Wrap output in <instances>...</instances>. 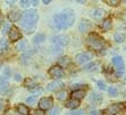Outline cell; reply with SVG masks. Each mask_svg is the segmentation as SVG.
<instances>
[{
  "mask_svg": "<svg viewBox=\"0 0 126 115\" xmlns=\"http://www.w3.org/2000/svg\"><path fill=\"white\" fill-rule=\"evenodd\" d=\"M75 21V14L72 9H65L59 14L53 15L52 17V25L53 29L57 31H62L70 27Z\"/></svg>",
  "mask_w": 126,
  "mask_h": 115,
  "instance_id": "cell-1",
  "label": "cell"
},
{
  "mask_svg": "<svg viewBox=\"0 0 126 115\" xmlns=\"http://www.w3.org/2000/svg\"><path fill=\"white\" fill-rule=\"evenodd\" d=\"M38 21H39L38 13L35 12L34 9H27V10H25V12L23 13L21 25H22V27L25 30V32H26L27 34H31L35 30Z\"/></svg>",
  "mask_w": 126,
  "mask_h": 115,
  "instance_id": "cell-2",
  "label": "cell"
},
{
  "mask_svg": "<svg viewBox=\"0 0 126 115\" xmlns=\"http://www.w3.org/2000/svg\"><path fill=\"white\" fill-rule=\"evenodd\" d=\"M86 44H88V47L90 49H92L94 51H98V53L103 51L106 49V47H107L105 39L101 38L98 34H95V33L89 34L88 38H86Z\"/></svg>",
  "mask_w": 126,
  "mask_h": 115,
  "instance_id": "cell-3",
  "label": "cell"
},
{
  "mask_svg": "<svg viewBox=\"0 0 126 115\" xmlns=\"http://www.w3.org/2000/svg\"><path fill=\"white\" fill-rule=\"evenodd\" d=\"M48 74H49L51 77H53V79H62V77L65 75V72L62 68V66H59V65H53V66H51V67L49 68Z\"/></svg>",
  "mask_w": 126,
  "mask_h": 115,
  "instance_id": "cell-4",
  "label": "cell"
},
{
  "mask_svg": "<svg viewBox=\"0 0 126 115\" xmlns=\"http://www.w3.org/2000/svg\"><path fill=\"white\" fill-rule=\"evenodd\" d=\"M52 42L58 44V46H60V47H64V46H67V44L69 43V37L65 36V34L56 36L52 38Z\"/></svg>",
  "mask_w": 126,
  "mask_h": 115,
  "instance_id": "cell-5",
  "label": "cell"
},
{
  "mask_svg": "<svg viewBox=\"0 0 126 115\" xmlns=\"http://www.w3.org/2000/svg\"><path fill=\"white\" fill-rule=\"evenodd\" d=\"M52 106V98L51 97H42L39 100V108L41 111H47Z\"/></svg>",
  "mask_w": 126,
  "mask_h": 115,
  "instance_id": "cell-6",
  "label": "cell"
},
{
  "mask_svg": "<svg viewBox=\"0 0 126 115\" xmlns=\"http://www.w3.org/2000/svg\"><path fill=\"white\" fill-rule=\"evenodd\" d=\"M92 59V55L91 54H88V53H81V54H77L75 56V60H76L77 64L79 65H83L85 63H88L89 60Z\"/></svg>",
  "mask_w": 126,
  "mask_h": 115,
  "instance_id": "cell-7",
  "label": "cell"
},
{
  "mask_svg": "<svg viewBox=\"0 0 126 115\" xmlns=\"http://www.w3.org/2000/svg\"><path fill=\"white\" fill-rule=\"evenodd\" d=\"M123 108V104H111L110 106L107 107L106 114L107 115H117Z\"/></svg>",
  "mask_w": 126,
  "mask_h": 115,
  "instance_id": "cell-8",
  "label": "cell"
},
{
  "mask_svg": "<svg viewBox=\"0 0 126 115\" xmlns=\"http://www.w3.org/2000/svg\"><path fill=\"white\" fill-rule=\"evenodd\" d=\"M22 37L21 32H19V30L17 29V27H10V31H9V40L12 42H15L17 41V40H19Z\"/></svg>",
  "mask_w": 126,
  "mask_h": 115,
  "instance_id": "cell-9",
  "label": "cell"
},
{
  "mask_svg": "<svg viewBox=\"0 0 126 115\" xmlns=\"http://www.w3.org/2000/svg\"><path fill=\"white\" fill-rule=\"evenodd\" d=\"M112 64H114V66L118 70V73H122L124 70V60L123 58L120 56H115L112 57Z\"/></svg>",
  "mask_w": 126,
  "mask_h": 115,
  "instance_id": "cell-10",
  "label": "cell"
},
{
  "mask_svg": "<svg viewBox=\"0 0 126 115\" xmlns=\"http://www.w3.org/2000/svg\"><path fill=\"white\" fill-rule=\"evenodd\" d=\"M91 29H92V24L90 23L89 21H82L81 23H79V31L81 33L88 32V31H90Z\"/></svg>",
  "mask_w": 126,
  "mask_h": 115,
  "instance_id": "cell-11",
  "label": "cell"
},
{
  "mask_svg": "<svg viewBox=\"0 0 126 115\" xmlns=\"http://www.w3.org/2000/svg\"><path fill=\"white\" fill-rule=\"evenodd\" d=\"M62 86H63L62 81H59V80H55V81H52V82L48 83L47 90L48 91H53V90H56L57 88H59V87H62Z\"/></svg>",
  "mask_w": 126,
  "mask_h": 115,
  "instance_id": "cell-12",
  "label": "cell"
},
{
  "mask_svg": "<svg viewBox=\"0 0 126 115\" xmlns=\"http://www.w3.org/2000/svg\"><path fill=\"white\" fill-rule=\"evenodd\" d=\"M85 97V91L83 89L81 90H74L72 92V98L73 99H76V100H79V99H82V98Z\"/></svg>",
  "mask_w": 126,
  "mask_h": 115,
  "instance_id": "cell-13",
  "label": "cell"
},
{
  "mask_svg": "<svg viewBox=\"0 0 126 115\" xmlns=\"http://www.w3.org/2000/svg\"><path fill=\"white\" fill-rule=\"evenodd\" d=\"M65 106L68 107V108H72V109H75L79 106V100H76V99H68L66 103H65Z\"/></svg>",
  "mask_w": 126,
  "mask_h": 115,
  "instance_id": "cell-14",
  "label": "cell"
},
{
  "mask_svg": "<svg viewBox=\"0 0 126 115\" xmlns=\"http://www.w3.org/2000/svg\"><path fill=\"white\" fill-rule=\"evenodd\" d=\"M16 111H17V112L19 113L21 115H29L30 114L29 107H27L26 105H24V104H19V105H17Z\"/></svg>",
  "mask_w": 126,
  "mask_h": 115,
  "instance_id": "cell-15",
  "label": "cell"
},
{
  "mask_svg": "<svg viewBox=\"0 0 126 115\" xmlns=\"http://www.w3.org/2000/svg\"><path fill=\"white\" fill-rule=\"evenodd\" d=\"M103 14H105V12H103L102 9H94L93 12L91 13V16L94 18V19L100 21V19L103 17Z\"/></svg>",
  "mask_w": 126,
  "mask_h": 115,
  "instance_id": "cell-16",
  "label": "cell"
},
{
  "mask_svg": "<svg viewBox=\"0 0 126 115\" xmlns=\"http://www.w3.org/2000/svg\"><path fill=\"white\" fill-rule=\"evenodd\" d=\"M110 27H111V19L110 18L103 19V22L101 23V30H102L103 32H106V31L110 30Z\"/></svg>",
  "mask_w": 126,
  "mask_h": 115,
  "instance_id": "cell-17",
  "label": "cell"
},
{
  "mask_svg": "<svg viewBox=\"0 0 126 115\" xmlns=\"http://www.w3.org/2000/svg\"><path fill=\"white\" fill-rule=\"evenodd\" d=\"M44 40H46V36H44L43 33H38V34L34 37V39H33V42H34L35 44H40V43H42Z\"/></svg>",
  "mask_w": 126,
  "mask_h": 115,
  "instance_id": "cell-18",
  "label": "cell"
},
{
  "mask_svg": "<svg viewBox=\"0 0 126 115\" xmlns=\"http://www.w3.org/2000/svg\"><path fill=\"white\" fill-rule=\"evenodd\" d=\"M8 17L12 22H17L19 19V17H21V14L18 12H10L8 14Z\"/></svg>",
  "mask_w": 126,
  "mask_h": 115,
  "instance_id": "cell-19",
  "label": "cell"
},
{
  "mask_svg": "<svg viewBox=\"0 0 126 115\" xmlns=\"http://www.w3.org/2000/svg\"><path fill=\"white\" fill-rule=\"evenodd\" d=\"M97 66H99V63L93 62V63H91V64L85 65L83 68H84L85 71H95V70H97Z\"/></svg>",
  "mask_w": 126,
  "mask_h": 115,
  "instance_id": "cell-20",
  "label": "cell"
},
{
  "mask_svg": "<svg viewBox=\"0 0 126 115\" xmlns=\"http://www.w3.org/2000/svg\"><path fill=\"white\" fill-rule=\"evenodd\" d=\"M67 91L66 90H62V91H58L56 94V97L57 99H59V100H65L66 98H67Z\"/></svg>",
  "mask_w": 126,
  "mask_h": 115,
  "instance_id": "cell-21",
  "label": "cell"
},
{
  "mask_svg": "<svg viewBox=\"0 0 126 115\" xmlns=\"http://www.w3.org/2000/svg\"><path fill=\"white\" fill-rule=\"evenodd\" d=\"M6 88H8V81H7L6 77H0V90H5Z\"/></svg>",
  "mask_w": 126,
  "mask_h": 115,
  "instance_id": "cell-22",
  "label": "cell"
},
{
  "mask_svg": "<svg viewBox=\"0 0 126 115\" xmlns=\"http://www.w3.org/2000/svg\"><path fill=\"white\" fill-rule=\"evenodd\" d=\"M25 87H26V88H30L32 90L33 88H36L38 86H36V83H35L32 79H27L26 81H25Z\"/></svg>",
  "mask_w": 126,
  "mask_h": 115,
  "instance_id": "cell-23",
  "label": "cell"
},
{
  "mask_svg": "<svg viewBox=\"0 0 126 115\" xmlns=\"http://www.w3.org/2000/svg\"><path fill=\"white\" fill-rule=\"evenodd\" d=\"M91 100L94 101L95 104H98V103H100V101L102 100V96H101V95H98V94H92Z\"/></svg>",
  "mask_w": 126,
  "mask_h": 115,
  "instance_id": "cell-24",
  "label": "cell"
},
{
  "mask_svg": "<svg viewBox=\"0 0 126 115\" xmlns=\"http://www.w3.org/2000/svg\"><path fill=\"white\" fill-rule=\"evenodd\" d=\"M114 39L117 43H122V42H124V36L122 34V33H115Z\"/></svg>",
  "mask_w": 126,
  "mask_h": 115,
  "instance_id": "cell-25",
  "label": "cell"
},
{
  "mask_svg": "<svg viewBox=\"0 0 126 115\" xmlns=\"http://www.w3.org/2000/svg\"><path fill=\"white\" fill-rule=\"evenodd\" d=\"M108 94H109V96H111V97H116L118 95V91L115 87H110V88H108Z\"/></svg>",
  "mask_w": 126,
  "mask_h": 115,
  "instance_id": "cell-26",
  "label": "cell"
},
{
  "mask_svg": "<svg viewBox=\"0 0 126 115\" xmlns=\"http://www.w3.org/2000/svg\"><path fill=\"white\" fill-rule=\"evenodd\" d=\"M7 47H8L7 40H6V39H1V40H0V49H2V50H6Z\"/></svg>",
  "mask_w": 126,
  "mask_h": 115,
  "instance_id": "cell-27",
  "label": "cell"
},
{
  "mask_svg": "<svg viewBox=\"0 0 126 115\" xmlns=\"http://www.w3.org/2000/svg\"><path fill=\"white\" fill-rule=\"evenodd\" d=\"M36 99H38V96H36V95H33L31 97L26 98V103L27 104H34L35 101H36Z\"/></svg>",
  "mask_w": 126,
  "mask_h": 115,
  "instance_id": "cell-28",
  "label": "cell"
},
{
  "mask_svg": "<svg viewBox=\"0 0 126 115\" xmlns=\"http://www.w3.org/2000/svg\"><path fill=\"white\" fill-rule=\"evenodd\" d=\"M106 3H108L109 6L116 7L119 5V1H118V0H106Z\"/></svg>",
  "mask_w": 126,
  "mask_h": 115,
  "instance_id": "cell-29",
  "label": "cell"
},
{
  "mask_svg": "<svg viewBox=\"0 0 126 115\" xmlns=\"http://www.w3.org/2000/svg\"><path fill=\"white\" fill-rule=\"evenodd\" d=\"M68 63H69L68 57H62V58L59 59V66H60V65H67Z\"/></svg>",
  "mask_w": 126,
  "mask_h": 115,
  "instance_id": "cell-30",
  "label": "cell"
},
{
  "mask_svg": "<svg viewBox=\"0 0 126 115\" xmlns=\"http://www.w3.org/2000/svg\"><path fill=\"white\" fill-rule=\"evenodd\" d=\"M30 115H44V113L41 109H33V111H31Z\"/></svg>",
  "mask_w": 126,
  "mask_h": 115,
  "instance_id": "cell-31",
  "label": "cell"
},
{
  "mask_svg": "<svg viewBox=\"0 0 126 115\" xmlns=\"http://www.w3.org/2000/svg\"><path fill=\"white\" fill-rule=\"evenodd\" d=\"M19 3H21L22 7L27 8V7H30V5H31V1H27V0H21V1H19Z\"/></svg>",
  "mask_w": 126,
  "mask_h": 115,
  "instance_id": "cell-32",
  "label": "cell"
},
{
  "mask_svg": "<svg viewBox=\"0 0 126 115\" xmlns=\"http://www.w3.org/2000/svg\"><path fill=\"white\" fill-rule=\"evenodd\" d=\"M2 33H7L8 31H10V24L6 23V24H3V26H2Z\"/></svg>",
  "mask_w": 126,
  "mask_h": 115,
  "instance_id": "cell-33",
  "label": "cell"
},
{
  "mask_svg": "<svg viewBox=\"0 0 126 115\" xmlns=\"http://www.w3.org/2000/svg\"><path fill=\"white\" fill-rule=\"evenodd\" d=\"M26 44H27L26 41H22L21 43L17 46V49H18V50H24V49H25V47H26Z\"/></svg>",
  "mask_w": 126,
  "mask_h": 115,
  "instance_id": "cell-34",
  "label": "cell"
},
{
  "mask_svg": "<svg viewBox=\"0 0 126 115\" xmlns=\"http://www.w3.org/2000/svg\"><path fill=\"white\" fill-rule=\"evenodd\" d=\"M59 114H60V109L57 108V107H55V108L50 111V115H59Z\"/></svg>",
  "mask_w": 126,
  "mask_h": 115,
  "instance_id": "cell-35",
  "label": "cell"
},
{
  "mask_svg": "<svg viewBox=\"0 0 126 115\" xmlns=\"http://www.w3.org/2000/svg\"><path fill=\"white\" fill-rule=\"evenodd\" d=\"M97 84L99 87V89H101V90H105L106 89V84L103 81H97Z\"/></svg>",
  "mask_w": 126,
  "mask_h": 115,
  "instance_id": "cell-36",
  "label": "cell"
},
{
  "mask_svg": "<svg viewBox=\"0 0 126 115\" xmlns=\"http://www.w3.org/2000/svg\"><path fill=\"white\" fill-rule=\"evenodd\" d=\"M69 115H84V113H83V111H73Z\"/></svg>",
  "mask_w": 126,
  "mask_h": 115,
  "instance_id": "cell-37",
  "label": "cell"
},
{
  "mask_svg": "<svg viewBox=\"0 0 126 115\" xmlns=\"http://www.w3.org/2000/svg\"><path fill=\"white\" fill-rule=\"evenodd\" d=\"M10 77V70L9 68H5V75H3V77Z\"/></svg>",
  "mask_w": 126,
  "mask_h": 115,
  "instance_id": "cell-38",
  "label": "cell"
},
{
  "mask_svg": "<svg viewBox=\"0 0 126 115\" xmlns=\"http://www.w3.org/2000/svg\"><path fill=\"white\" fill-rule=\"evenodd\" d=\"M5 105H6V103H5V100L0 98V111H1V109H3V108H5Z\"/></svg>",
  "mask_w": 126,
  "mask_h": 115,
  "instance_id": "cell-39",
  "label": "cell"
},
{
  "mask_svg": "<svg viewBox=\"0 0 126 115\" xmlns=\"http://www.w3.org/2000/svg\"><path fill=\"white\" fill-rule=\"evenodd\" d=\"M14 79L15 80H16V81H21V80H22V75H21V74H15V77H14Z\"/></svg>",
  "mask_w": 126,
  "mask_h": 115,
  "instance_id": "cell-40",
  "label": "cell"
},
{
  "mask_svg": "<svg viewBox=\"0 0 126 115\" xmlns=\"http://www.w3.org/2000/svg\"><path fill=\"white\" fill-rule=\"evenodd\" d=\"M39 1H36V0H34V1H31V5H33V6H38Z\"/></svg>",
  "mask_w": 126,
  "mask_h": 115,
  "instance_id": "cell-41",
  "label": "cell"
},
{
  "mask_svg": "<svg viewBox=\"0 0 126 115\" xmlns=\"http://www.w3.org/2000/svg\"><path fill=\"white\" fill-rule=\"evenodd\" d=\"M90 115H99V112H97V111H92V112L90 113Z\"/></svg>",
  "mask_w": 126,
  "mask_h": 115,
  "instance_id": "cell-42",
  "label": "cell"
},
{
  "mask_svg": "<svg viewBox=\"0 0 126 115\" xmlns=\"http://www.w3.org/2000/svg\"><path fill=\"white\" fill-rule=\"evenodd\" d=\"M50 2H51L50 0H43V3H44V5H49Z\"/></svg>",
  "mask_w": 126,
  "mask_h": 115,
  "instance_id": "cell-43",
  "label": "cell"
},
{
  "mask_svg": "<svg viewBox=\"0 0 126 115\" xmlns=\"http://www.w3.org/2000/svg\"><path fill=\"white\" fill-rule=\"evenodd\" d=\"M7 3H8L9 6H14V3H15V1H7Z\"/></svg>",
  "mask_w": 126,
  "mask_h": 115,
  "instance_id": "cell-44",
  "label": "cell"
},
{
  "mask_svg": "<svg viewBox=\"0 0 126 115\" xmlns=\"http://www.w3.org/2000/svg\"><path fill=\"white\" fill-rule=\"evenodd\" d=\"M2 22H3V18H2V15L0 14V25L2 24Z\"/></svg>",
  "mask_w": 126,
  "mask_h": 115,
  "instance_id": "cell-45",
  "label": "cell"
},
{
  "mask_svg": "<svg viewBox=\"0 0 126 115\" xmlns=\"http://www.w3.org/2000/svg\"><path fill=\"white\" fill-rule=\"evenodd\" d=\"M0 70H1V66H0Z\"/></svg>",
  "mask_w": 126,
  "mask_h": 115,
  "instance_id": "cell-46",
  "label": "cell"
},
{
  "mask_svg": "<svg viewBox=\"0 0 126 115\" xmlns=\"http://www.w3.org/2000/svg\"><path fill=\"white\" fill-rule=\"evenodd\" d=\"M125 2H126V0H125Z\"/></svg>",
  "mask_w": 126,
  "mask_h": 115,
  "instance_id": "cell-47",
  "label": "cell"
},
{
  "mask_svg": "<svg viewBox=\"0 0 126 115\" xmlns=\"http://www.w3.org/2000/svg\"></svg>",
  "mask_w": 126,
  "mask_h": 115,
  "instance_id": "cell-48",
  "label": "cell"
}]
</instances>
